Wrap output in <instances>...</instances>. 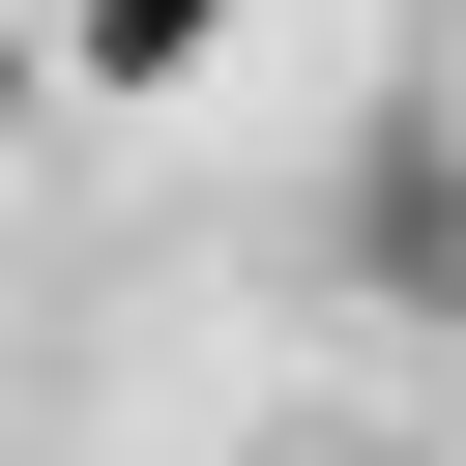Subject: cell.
<instances>
[{
  "label": "cell",
  "mask_w": 466,
  "mask_h": 466,
  "mask_svg": "<svg viewBox=\"0 0 466 466\" xmlns=\"http://www.w3.org/2000/svg\"><path fill=\"white\" fill-rule=\"evenodd\" d=\"M350 262H379V291H466V146H437V116L350 146Z\"/></svg>",
  "instance_id": "obj_1"
},
{
  "label": "cell",
  "mask_w": 466,
  "mask_h": 466,
  "mask_svg": "<svg viewBox=\"0 0 466 466\" xmlns=\"http://www.w3.org/2000/svg\"><path fill=\"white\" fill-rule=\"evenodd\" d=\"M204 29H233V0H87V58H116V87H175Z\"/></svg>",
  "instance_id": "obj_2"
}]
</instances>
